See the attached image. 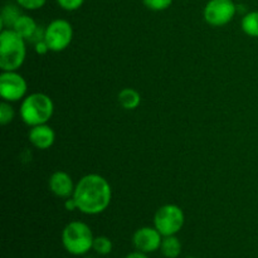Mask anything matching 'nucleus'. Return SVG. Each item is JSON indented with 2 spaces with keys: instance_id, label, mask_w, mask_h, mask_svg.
Wrapping results in <instances>:
<instances>
[{
  "instance_id": "f257e3e1",
  "label": "nucleus",
  "mask_w": 258,
  "mask_h": 258,
  "mask_svg": "<svg viewBox=\"0 0 258 258\" xmlns=\"http://www.w3.org/2000/svg\"><path fill=\"white\" fill-rule=\"evenodd\" d=\"M73 198L78 211L87 216H96L105 212L111 204L112 189L107 179L100 174H87L76 184Z\"/></svg>"
},
{
  "instance_id": "f03ea898",
  "label": "nucleus",
  "mask_w": 258,
  "mask_h": 258,
  "mask_svg": "<svg viewBox=\"0 0 258 258\" xmlns=\"http://www.w3.org/2000/svg\"><path fill=\"white\" fill-rule=\"evenodd\" d=\"M27 57V40L12 28L0 32V68L18 71Z\"/></svg>"
},
{
  "instance_id": "7ed1b4c3",
  "label": "nucleus",
  "mask_w": 258,
  "mask_h": 258,
  "mask_svg": "<svg viewBox=\"0 0 258 258\" xmlns=\"http://www.w3.org/2000/svg\"><path fill=\"white\" fill-rule=\"evenodd\" d=\"M54 113L52 98L42 92H34L25 96L20 105V117L25 125L38 126L47 123Z\"/></svg>"
},
{
  "instance_id": "20e7f679",
  "label": "nucleus",
  "mask_w": 258,
  "mask_h": 258,
  "mask_svg": "<svg viewBox=\"0 0 258 258\" xmlns=\"http://www.w3.org/2000/svg\"><path fill=\"white\" fill-rule=\"evenodd\" d=\"M93 236L90 226L85 222L73 221L62 232V244L68 253L73 256H85L92 249Z\"/></svg>"
},
{
  "instance_id": "39448f33",
  "label": "nucleus",
  "mask_w": 258,
  "mask_h": 258,
  "mask_svg": "<svg viewBox=\"0 0 258 258\" xmlns=\"http://www.w3.org/2000/svg\"><path fill=\"white\" fill-rule=\"evenodd\" d=\"M185 223V214L176 204H165L156 211L154 216V227L161 236H175L183 229Z\"/></svg>"
},
{
  "instance_id": "423d86ee",
  "label": "nucleus",
  "mask_w": 258,
  "mask_h": 258,
  "mask_svg": "<svg viewBox=\"0 0 258 258\" xmlns=\"http://www.w3.org/2000/svg\"><path fill=\"white\" fill-rule=\"evenodd\" d=\"M73 39V27L68 20L55 19L45 27L44 40L50 52H62Z\"/></svg>"
},
{
  "instance_id": "0eeeda50",
  "label": "nucleus",
  "mask_w": 258,
  "mask_h": 258,
  "mask_svg": "<svg viewBox=\"0 0 258 258\" xmlns=\"http://www.w3.org/2000/svg\"><path fill=\"white\" fill-rule=\"evenodd\" d=\"M28 83L18 71H2L0 75V96L3 101L17 102L27 96Z\"/></svg>"
},
{
  "instance_id": "6e6552de",
  "label": "nucleus",
  "mask_w": 258,
  "mask_h": 258,
  "mask_svg": "<svg viewBox=\"0 0 258 258\" xmlns=\"http://www.w3.org/2000/svg\"><path fill=\"white\" fill-rule=\"evenodd\" d=\"M237 5L233 0H209L204 8V19L212 27H223L236 17Z\"/></svg>"
},
{
  "instance_id": "1a4fd4ad",
  "label": "nucleus",
  "mask_w": 258,
  "mask_h": 258,
  "mask_svg": "<svg viewBox=\"0 0 258 258\" xmlns=\"http://www.w3.org/2000/svg\"><path fill=\"white\" fill-rule=\"evenodd\" d=\"M163 236L155 227H141L134 233L133 243L138 251L151 253L160 249Z\"/></svg>"
},
{
  "instance_id": "9d476101",
  "label": "nucleus",
  "mask_w": 258,
  "mask_h": 258,
  "mask_svg": "<svg viewBox=\"0 0 258 258\" xmlns=\"http://www.w3.org/2000/svg\"><path fill=\"white\" fill-rule=\"evenodd\" d=\"M48 185H49V190L54 194L55 197L62 199L71 198L75 193L76 185L72 180V176L68 173L62 170L54 171V173L50 175L49 181H48Z\"/></svg>"
},
{
  "instance_id": "9b49d317",
  "label": "nucleus",
  "mask_w": 258,
  "mask_h": 258,
  "mask_svg": "<svg viewBox=\"0 0 258 258\" xmlns=\"http://www.w3.org/2000/svg\"><path fill=\"white\" fill-rule=\"evenodd\" d=\"M28 139L34 148L39 149V150H47V149L52 148L54 144L55 133L50 126L43 123V125L30 127Z\"/></svg>"
},
{
  "instance_id": "f8f14e48",
  "label": "nucleus",
  "mask_w": 258,
  "mask_h": 258,
  "mask_svg": "<svg viewBox=\"0 0 258 258\" xmlns=\"http://www.w3.org/2000/svg\"><path fill=\"white\" fill-rule=\"evenodd\" d=\"M38 28L39 27H38L35 20L30 15L22 14L12 29H14L19 35H22L27 42H29L33 35H34V33L37 32Z\"/></svg>"
},
{
  "instance_id": "ddd939ff",
  "label": "nucleus",
  "mask_w": 258,
  "mask_h": 258,
  "mask_svg": "<svg viewBox=\"0 0 258 258\" xmlns=\"http://www.w3.org/2000/svg\"><path fill=\"white\" fill-rule=\"evenodd\" d=\"M118 103L125 110H136L141 103V95L134 88H123L118 92Z\"/></svg>"
},
{
  "instance_id": "4468645a",
  "label": "nucleus",
  "mask_w": 258,
  "mask_h": 258,
  "mask_svg": "<svg viewBox=\"0 0 258 258\" xmlns=\"http://www.w3.org/2000/svg\"><path fill=\"white\" fill-rule=\"evenodd\" d=\"M160 252L165 258H178L181 253V242L175 236L163 237Z\"/></svg>"
},
{
  "instance_id": "2eb2a0df",
  "label": "nucleus",
  "mask_w": 258,
  "mask_h": 258,
  "mask_svg": "<svg viewBox=\"0 0 258 258\" xmlns=\"http://www.w3.org/2000/svg\"><path fill=\"white\" fill-rule=\"evenodd\" d=\"M22 12H20V7L18 4H7L2 10L0 14V25H2V30L5 28H13L17 20L19 19Z\"/></svg>"
},
{
  "instance_id": "dca6fc26",
  "label": "nucleus",
  "mask_w": 258,
  "mask_h": 258,
  "mask_svg": "<svg viewBox=\"0 0 258 258\" xmlns=\"http://www.w3.org/2000/svg\"><path fill=\"white\" fill-rule=\"evenodd\" d=\"M241 28L248 37L258 38V10L249 12L242 18Z\"/></svg>"
},
{
  "instance_id": "f3484780",
  "label": "nucleus",
  "mask_w": 258,
  "mask_h": 258,
  "mask_svg": "<svg viewBox=\"0 0 258 258\" xmlns=\"http://www.w3.org/2000/svg\"><path fill=\"white\" fill-rule=\"evenodd\" d=\"M112 241L108 237L98 236L95 237V239H93L92 249L96 253L100 254V256H107V254H110L112 252Z\"/></svg>"
},
{
  "instance_id": "a211bd4d",
  "label": "nucleus",
  "mask_w": 258,
  "mask_h": 258,
  "mask_svg": "<svg viewBox=\"0 0 258 258\" xmlns=\"http://www.w3.org/2000/svg\"><path fill=\"white\" fill-rule=\"evenodd\" d=\"M15 117V111L13 108V106L10 105V102L7 101H3L0 103V123L3 126L8 125V123L12 122Z\"/></svg>"
},
{
  "instance_id": "6ab92c4d",
  "label": "nucleus",
  "mask_w": 258,
  "mask_h": 258,
  "mask_svg": "<svg viewBox=\"0 0 258 258\" xmlns=\"http://www.w3.org/2000/svg\"><path fill=\"white\" fill-rule=\"evenodd\" d=\"M144 5L153 12H163L171 7L173 0H143Z\"/></svg>"
},
{
  "instance_id": "aec40b11",
  "label": "nucleus",
  "mask_w": 258,
  "mask_h": 258,
  "mask_svg": "<svg viewBox=\"0 0 258 258\" xmlns=\"http://www.w3.org/2000/svg\"><path fill=\"white\" fill-rule=\"evenodd\" d=\"M15 3L25 10H38L44 7L47 0H15Z\"/></svg>"
},
{
  "instance_id": "412c9836",
  "label": "nucleus",
  "mask_w": 258,
  "mask_h": 258,
  "mask_svg": "<svg viewBox=\"0 0 258 258\" xmlns=\"http://www.w3.org/2000/svg\"><path fill=\"white\" fill-rule=\"evenodd\" d=\"M85 0H57V4L67 12H75L83 5Z\"/></svg>"
},
{
  "instance_id": "4be33fe9",
  "label": "nucleus",
  "mask_w": 258,
  "mask_h": 258,
  "mask_svg": "<svg viewBox=\"0 0 258 258\" xmlns=\"http://www.w3.org/2000/svg\"><path fill=\"white\" fill-rule=\"evenodd\" d=\"M34 49H35V52H37L39 55L47 54V53L50 50L45 40H40V42L35 43V44H34Z\"/></svg>"
},
{
  "instance_id": "5701e85b",
  "label": "nucleus",
  "mask_w": 258,
  "mask_h": 258,
  "mask_svg": "<svg viewBox=\"0 0 258 258\" xmlns=\"http://www.w3.org/2000/svg\"><path fill=\"white\" fill-rule=\"evenodd\" d=\"M64 207H66V209H67L68 212H73V211H76V209H78L77 202H76V199L73 198V197L66 199Z\"/></svg>"
},
{
  "instance_id": "b1692460",
  "label": "nucleus",
  "mask_w": 258,
  "mask_h": 258,
  "mask_svg": "<svg viewBox=\"0 0 258 258\" xmlns=\"http://www.w3.org/2000/svg\"><path fill=\"white\" fill-rule=\"evenodd\" d=\"M125 258H149V257H148V253H144V252L138 251V249H136L135 252H131V253H128Z\"/></svg>"
},
{
  "instance_id": "393cba45",
  "label": "nucleus",
  "mask_w": 258,
  "mask_h": 258,
  "mask_svg": "<svg viewBox=\"0 0 258 258\" xmlns=\"http://www.w3.org/2000/svg\"><path fill=\"white\" fill-rule=\"evenodd\" d=\"M186 258H197V257H186Z\"/></svg>"
},
{
  "instance_id": "a878e982",
  "label": "nucleus",
  "mask_w": 258,
  "mask_h": 258,
  "mask_svg": "<svg viewBox=\"0 0 258 258\" xmlns=\"http://www.w3.org/2000/svg\"><path fill=\"white\" fill-rule=\"evenodd\" d=\"M85 258H93V257H85Z\"/></svg>"
}]
</instances>
